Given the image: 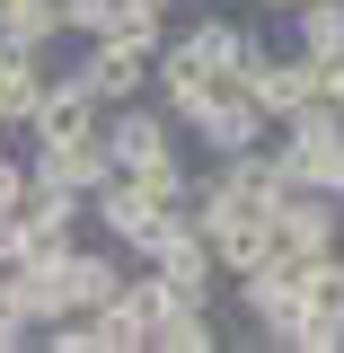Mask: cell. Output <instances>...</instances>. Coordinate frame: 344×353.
<instances>
[{
    "mask_svg": "<svg viewBox=\"0 0 344 353\" xmlns=\"http://www.w3.org/2000/svg\"><path fill=\"white\" fill-rule=\"evenodd\" d=\"M141 265L168 283V301H212V274H221V265H212V239H203V230H194L185 212H176L168 230L141 248Z\"/></svg>",
    "mask_w": 344,
    "mask_h": 353,
    "instance_id": "6da1fadb",
    "label": "cell"
},
{
    "mask_svg": "<svg viewBox=\"0 0 344 353\" xmlns=\"http://www.w3.org/2000/svg\"><path fill=\"white\" fill-rule=\"evenodd\" d=\"M106 176H115L106 124H88V132H36V185H71V194H97Z\"/></svg>",
    "mask_w": 344,
    "mask_h": 353,
    "instance_id": "7a4b0ae2",
    "label": "cell"
},
{
    "mask_svg": "<svg viewBox=\"0 0 344 353\" xmlns=\"http://www.w3.org/2000/svg\"><path fill=\"white\" fill-rule=\"evenodd\" d=\"M239 283H247V318L283 345L292 318H301V292H309V256H301V248H274V256H265L256 274H239Z\"/></svg>",
    "mask_w": 344,
    "mask_h": 353,
    "instance_id": "3957f363",
    "label": "cell"
},
{
    "mask_svg": "<svg viewBox=\"0 0 344 353\" xmlns=\"http://www.w3.org/2000/svg\"><path fill=\"white\" fill-rule=\"evenodd\" d=\"M239 88H247V97H256L265 115L283 124L292 106H309V97H318V53H301V44H292V53H256Z\"/></svg>",
    "mask_w": 344,
    "mask_h": 353,
    "instance_id": "277c9868",
    "label": "cell"
},
{
    "mask_svg": "<svg viewBox=\"0 0 344 353\" xmlns=\"http://www.w3.org/2000/svg\"><path fill=\"white\" fill-rule=\"evenodd\" d=\"M265 124H274V115H265V106H256V97H247L239 80L221 88L203 115H185V132H194V141H203L212 159H230V150H256V141H265Z\"/></svg>",
    "mask_w": 344,
    "mask_h": 353,
    "instance_id": "5b68a950",
    "label": "cell"
},
{
    "mask_svg": "<svg viewBox=\"0 0 344 353\" xmlns=\"http://www.w3.org/2000/svg\"><path fill=\"white\" fill-rule=\"evenodd\" d=\"M88 203H97V221H106V230H115V239H124V248H150V239H159V230H168V203H159V194H150V185H132L124 168L106 176V185H97V194H88Z\"/></svg>",
    "mask_w": 344,
    "mask_h": 353,
    "instance_id": "8992f818",
    "label": "cell"
},
{
    "mask_svg": "<svg viewBox=\"0 0 344 353\" xmlns=\"http://www.w3.org/2000/svg\"><path fill=\"white\" fill-rule=\"evenodd\" d=\"M274 248H301V256L344 248V203H336V194H309V185H292V194L274 203Z\"/></svg>",
    "mask_w": 344,
    "mask_h": 353,
    "instance_id": "52a82bcc",
    "label": "cell"
},
{
    "mask_svg": "<svg viewBox=\"0 0 344 353\" xmlns=\"http://www.w3.org/2000/svg\"><path fill=\"white\" fill-rule=\"evenodd\" d=\"M176 141V115L168 106H150V97H132V106H106V150H115V168H141V159H159Z\"/></svg>",
    "mask_w": 344,
    "mask_h": 353,
    "instance_id": "ba28073f",
    "label": "cell"
},
{
    "mask_svg": "<svg viewBox=\"0 0 344 353\" xmlns=\"http://www.w3.org/2000/svg\"><path fill=\"white\" fill-rule=\"evenodd\" d=\"M274 159H283V176H292V185L336 194V203H344V124H327L318 141H274Z\"/></svg>",
    "mask_w": 344,
    "mask_h": 353,
    "instance_id": "9c48e42d",
    "label": "cell"
},
{
    "mask_svg": "<svg viewBox=\"0 0 344 353\" xmlns=\"http://www.w3.org/2000/svg\"><path fill=\"white\" fill-rule=\"evenodd\" d=\"M176 44H185V53H203V62H212L221 80H247V62L265 53V44L247 36V27H230V18H194V27H185Z\"/></svg>",
    "mask_w": 344,
    "mask_h": 353,
    "instance_id": "30bf717a",
    "label": "cell"
},
{
    "mask_svg": "<svg viewBox=\"0 0 344 353\" xmlns=\"http://www.w3.org/2000/svg\"><path fill=\"white\" fill-rule=\"evenodd\" d=\"M115 292H124V265H115V256L62 248V301H71V309H106Z\"/></svg>",
    "mask_w": 344,
    "mask_h": 353,
    "instance_id": "8fae6325",
    "label": "cell"
},
{
    "mask_svg": "<svg viewBox=\"0 0 344 353\" xmlns=\"http://www.w3.org/2000/svg\"><path fill=\"white\" fill-rule=\"evenodd\" d=\"M71 212H80L71 185H27V203H18V221H27L36 248H71Z\"/></svg>",
    "mask_w": 344,
    "mask_h": 353,
    "instance_id": "7c38bea8",
    "label": "cell"
},
{
    "mask_svg": "<svg viewBox=\"0 0 344 353\" xmlns=\"http://www.w3.org/2000/svg\"><path fill=\"white\" fill-rule=\"evenodd\" d=\"M159 353H212V301H168L159 327H150Z\"/></svg>",
    "mask_w": 344,
    "mask_h": 353,
    "instance_id": "4fadbf2b",
    "label": "cell"
},
{
    "mask_svg": "<svg viewBox=\"0 0 344 353\" xmlns=\"http://www.w3.org/2000/svg\"><path fill=\"white\" fill-rule=\"evenodd\" d=\"M292 36H301V53H344V0H301L292 9Z\"/></svg>",
    "mask_w": 344,
    "mask_h": 353,
    "instance_id": "5bb4252c",
    "label": "cell"
},
{
    "mask_svg": "<svg viewBox=\"0 0 344 353\" xmlns=\"http://www.w3.org/2000/svg\"><path fill=\"white\" fill-rule=\"evenodd\" d=\"M141 9H150V0H62V27H71V36H115Z\"/></svg>",
    "mask_w": 344,
    "mask_h": 353,
    "instance_id": "9a60e30c",
    "label": "cell"
},
{
    "mask_svg": "<svg viewBox=\"0 0 344 353\" xmlns=\"http://www.w3.org/2000/svg\"><path fill=\"white\" fill-rule=\"evenodd\" d=\"M27 256H36L27 221H18V212H0V274H9V265H27Z\"/></svg>",
    "mask_w": 344,
    "mask_h": 353,
    "instance_id": "2e32d148",
    "label": "cell"
},
{
    "mask_svg": "<svg viewBox=\"0 0 344 353\" xmlns=\"http://www.w3.org/2000/svg\"><path fill=\"white\" fill-rule=\"evenodd\" d=\"M27 185H36V168H18V159H0V212H18V203H27Z\"/></svg>",
    "mask_w": 344,
    "mask_h": 353,
    "instance_id": "e0dca14e",
    "label": "cell"
},
{
    "mask_svg": "<svg viewBox=\"0 0 344 353\" xmlns=\"http://www.w3.org/2000/svg\"><path fill=\"white\" fill-rule=\"evenodd\" d=\"M318 97L344 115V53H327V62H318Z\"/></svg>",
    "mask_w": 344,
    "mask_h": 353,
    "instance_id": "ac0fdd59",
    "label": "cell"
},
{
    "mask_svg": "<svg viewBox=\"0 0 344 353\" xmlns=\"http://www.w3.org/2000/svg\"><path fill=\"white\" fill-rule=\"evenodd\" d=\"M18 336H27V318H18V309H9V301H0V353H9V345H18Z\"/></svg>",
    "mask_w": 344,
    "mask_h": 353,
    "instance_id": "d6986e66",
    "label": "cell"
},
{
    "mask_svg": "<svg viewBox=\"0 0 344 353\" xmlns=\"http://www.w3.org/2000/svg\"><path fill=\"white\" fill-rule=\"evenodd\" d=\"M265 9H274V18H292V9H301V0H265Z\"/></svg>",
    "mask_w": 344,
    "mask_h": 353,
    "instance_id": "ffe728a7",
    "label": "cell"
},
{
    "mask_svg": "<svg viewBox=\"0 0 344 353\" xmlns=\"http://www.w3.org/2000/svg\"><path fill=\"white\" fill-rule=\"evenodd\" d=\"M9 18H18V0H0V27H9Z\"/></svg>",
    "mask_w": 344,
    "mask_h": 353,
    "instance_id": "44dd1931",
    "label": "cell"
},
{
    "mask_svg": "<svg viewBox=\"0 0 344 353\" xmlns=\"http://www.w3.org/2000/svg\"><path fill=\"white\" fill-rule=\"evenodd\" d=\"M18 9H53V0H18Z\"/></svg>",
    "mask_w": 344,
    "mask_h": 353,
    "instance_id": "7402d4cb",
    "label": "cell"
}]
</instances>
